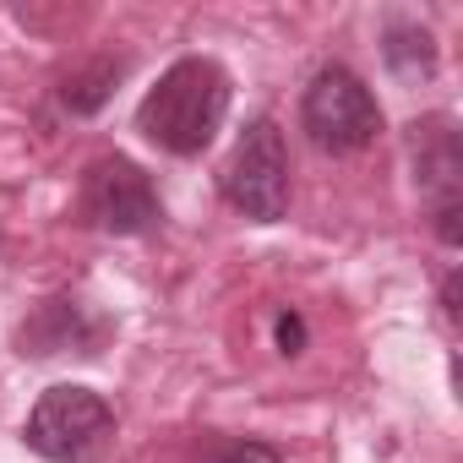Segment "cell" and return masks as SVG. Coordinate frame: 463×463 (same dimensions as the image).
Returning a JSON list of instances; mask_svg holds the SVG:
<instances>
[{"mask_svg":"<svg viewBox=\"0 0 463 463\" xmlns=\"http://www.w3.org/2000/svg\"><path fill=\"white\" fill-rule=\"evenodd\" d=\"M279 344H284V354H300V344H306L300 317H279Z\"/></svg>","mask_w":463,"mask_h":463,"instance_id":"obj_9","label":"cell"},{"mask_svg":"<svg viewBox=\"0 0 463 463\" xmlns=\"http://www.w3.org/2000/svg\"><path fill=\"white\" fill-rule=\"evenodd\" d=\"M115 77H120V61H109V55H99L93 66H82V71H71L66 77V88H61V99H66V109H77V115H93L104 99H109V88H115Z\"/></svg>","mask_w":463,"mask_h":463,"instance_id":"obj_7","label":"cell"},{"mask_svg":"<svg viewBox=\"0 0 463 463\" xmlns=\"http://www.w3.org/2000/svg\"><path fill=\"white\" fill-rule=\"evenodd\" d=\"M218 191L251 223H279L289 213V153H284V131L268 115L241 131L235 153L218 175Z\"/></svg>","mask_w":463,"mask_h":463,"instance_id":"obj_3","label":"cell"},{"mask_svg":"<svg viewBox=\"0 0 463 463\" xmlns=\"http://www.w3.org/2000/svg\"><path fill=\"white\" fill-rule=\"evenodd\" d=\"M409 153H414V180L425 191V202L436 207V229L441 241L458 246V191H463V158H458V137L452 120L430 115L409 126Z\"/></svg>","mask_w":463,"mask_h":463,"instance_id":"obj_6","label":"cell"},{"mask_svg":"<svg viewBox=\"0 0 463 463\" xmlns=\"http://www.w3.org/2000/svg\"><path fill=\"white\" fill-rule=\"evenodd\" d=\"M23 436L50 463H93V458H104L115 447V409L93 387L61 382V387L39 392Z\"/></svg>","mask_w":463,"mask_h":463,"instance_id":"obj_2","label":"cell"},{"mask_svg":"<svg viewBox=\"0 0 463 463\" xmlns=\"http://www.w3.org/2000/svg\"><path fill=\"white\" fill-rule=\"evenodd\" d=\"M223 115H229V77H223V66L207 61V55H185L137 104V131L153 147H164L175 158H191V153H202L218 137Z\"/></svg>","mask_w":463,"mask_h":463,"instance_id":"obj_1","label":"cell"},{"mask_svg":"<svg viewBox=\"0 0 463 463\" xmlns=\"http://www.w3.org/2000/svg\"><path fill=\"white\" fill-rule=\"evenodd\" d=\"M77 213H82V223L104 229V235H147V229L164 218L153 180L142 175V164H131V158H120V153L93 158V164L82 169Z\"/></svg>","mask_w":463,"mask_h":463,"instance_id":"obj_5","label":"cell"},{"mask_svg":"<svg viewBox=\"0 0 463 463\" xmlns=\"http://www.w3.org/2000/svg\"><path fill=\"white\" fill-rule=\"evenodd\" d=\"M300 126L322 153H360L382 131V104L349 66H322L300 99Z\"/></svg>","mask_w":463,"mask_h":463,"instance_id":"obj_4","label":"cell"},{"mask_svg":"<svg viewBox=\"0 0 463 463\" xmlns=\"http://www.w3.org/2000/svg\"><path fill=\"white\" fill-rule=\"evenodd\" d=\"M218 463H279V447H268V441H235Z\"/></svg>","mask_w":463,"mask_h":463,"instance_id":"obj_8","label":"cell"}]
</instances>
